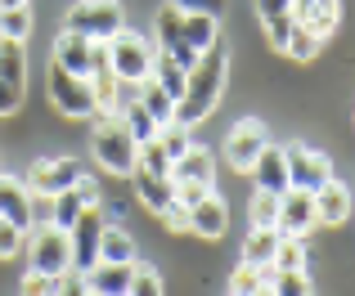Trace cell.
Listing matches in <instances>:
<instances>
[{"label":"cell","mask_w":355,"mask_h":296,"mask_svg":"<svg viewBox=\"0 0 355 296\" xmlns=\"http://www.w3.org/2000/svg\"><path fill=\"white\" fill-rule=\"evenodd\" d=\"M23 292L27 296H50V292H59V279H50V274H36V270H27V279H23Z\"/></svg>","instance_id":"cell-40"},{"label":"cell","mask_w":355,"mask_h":296,"mask_svg":"<svg viewBox=\"0 0 355 296\" xmlns=\"http://www.w3.org/2000/svg\"><path fill=\"white\" fill-rule=\"evenodd\" d=\"M270 144V135H266V126L257 122V117H243V122L230 131V140H225V162L234 166V171L248 175V166L257 162V153Z\"/></svg>","instance_id":"cell-10"},{"label":"cell","mask_w":355,"mask_h":296,"mask_svg":"<svg viewBox=\"0 0 355 296\" xmlns=\"http://www.w3.org/2000/svg\"><path fill=\"white\" fill-rule=\"evenodd\" d=\"M320 45H324V36H320V32H311L306 23H293L284 54H288V59H297V63H311L315 54H320Z\"/></svg>","instance_id":"cell-25"},{"label":"cell","mask_w":355,"mask_h":296,"mask_svg":"<svg viewBox=\"0 0 355 296\" xmlns=\"http://www.w3.org/2000/svg\"><path fill=\"white\" fill-rule=\"evenodd\" d=\"M225 229H230L225 198H216V193H202V198L189 207V234H193V238H207V243H216V238H225Z\"/></svg>","instance_id":"cell-12"},{"label":"cell","mask_w":355,"mask_h":296,"mask_svg":"<svg viewBox=\"0 0 355 296\" xmlns=\"http://www.w3.org/2000/svg\"><path fill=\"white\" fill-rule=\"evenodd\" d=\"M157 144L166 148V157H180L184 148H189V126H180V122L157 126Z\"/></svg>","instance_id":"cell-34"},{"label":"cell","mask_w":355,"mask_h":296,"mask_svg":"<svg viewBox=\"0 0 355 296\" xmlns=\"http://www.w3.org/2000/svg\"><path fill=\"white\" fill-rule=\"evenodd\" d=\"M27 220H32V229L36 225H54V198L50 193H32L27 189Z\"/></svg>","instance_id":"cell-37"},{"label":"cell","mask_w":355,"mask_h":296,"mask_svg":"<svg viewBox=\"0 0 355 296\" xmlns=\"http://www.w3.org/2000/svg\"><path fill=\"white\" fill-rule=\"evenodd\" d=\"M27 32H32V9L27 5L0 9V36L5 41H27Z\"/></svg>","instance_id":"cell-30"},{"label":"cell","mask_w":355,"mask_h":296,"mask_svg":"<svg viewBox=\"0 0 355 296\" xmlns=\"http://www.w3.org/2000/svg\"><path fill=\"white\" fill-rule=\"evenodd\" d=\"M248 220H252V225H275V220H279V193H266V189L252 193Z\"/></svg>","instance_id":"cell-32"},{"label":"cell","mask_w":355,"mask_h":296,"mask_svg":"<svg viewBox=\"0 0 355 296\" xmlns=\"http://www.w3.org/2000/svg\"><path fill=\"white\" fill-rule=\"evenodd\" d=\"M270 270H306V238H297V234H279L275 265H270Z\"/></svg>","instance_id":"cell-27"},{"label":"cell","mask_w":355,"mask_h":296,"mask_svg":"<svg viewBox=\"0 0 355 296\" xmlns=\"http://www.w3.org/2000/svg\"><path fill=\"white\" fill-rule=\"evenodd\" d=\"M23 90H27V54H23V41H5V36H0V117L18 113Z\"/></svg>","instance_id":"cell-7"},{"label":"cell","mask_w":355,"mask_h":296,"mask_svg":"<svg viewBox=\"0 0 355 296\" xmlns=\"http://www.w3.org/2000/svg\"><path fill=\"white\" fill-rule=\"evenodd\" d=\"M175 9H184V14H216L220 18V9H225V0H171Z\"/></svg>","instance_id":"cell-41"},{"label":"cell","mask_w":355,"mask_h":296,"mask_svg":"<svg viewBox=\"0 0 355 296\" xmlns=\"http://www.w3.org/2000/svg\"><path fill=\"white\" fill-rule=\"evenodd\" d=\"M275 247H279V229L275 225H252L248 243H243V261L257 265V270H270V265H275Z\"/></svg>","instance_id":"cell-21"},{"label":"cell","mask_w":355,"mask_h":296,"mask_svg":"<svg viewBox=\"0 0 355 296\" xmlns=\"http://www.w3.org/2000/svg\"><path fill=\"white\" fill-rule=\"evenodd\" d=\"M225 72H230V59H225V50H220V41H216L211 50H202L198 59H193L189 77H184V95L175 99V122L180 126L207 122V117L216 113L220 95H225Z\"/></svg>","instance_id":"cell-1"},{"label":"cell","mask_w":355,"mask_h":296,"mask_svg":"<svg viewBox=\"0 0 355 296\" xmlns=\"http://www.w3.org/2000/svg\"><path fill=\"white\" fill-rule=\"evenodd\" d=\"M14 5H27V0H0V9H14Z\"/></svg>","instance_id":"cell-43"},{"label":"cell","mask_w":355,"mask_h":296,"mask_svg":"<svg viewBox=\"0 0 355 296\" xmlns=\"http://www.w3.org/2000/svg\"><path fill=\"white\" fill-rule=\"evenodd\" d=\"M171 193H175V202L193 207V202H198L202 193H211V184H198V180H171Z\"/></svg>","instance_id":"cell-39"},{"label":"cell","mask_w":355,"mask_h":296,"mask_svg":"<svg viewBox=\"0 0 355 296\" xmlns=\"http://www.w3.org/2000/svg\"><path fill=\"white\" fill-rule=\"evenodd\" d=\"M275 14H293V0H257V18H275Z\"/></svg>","instance_id":"cell-42"},{"label":"cell","mask_w":355,"mask_h":296,"mask_svg":"<svg viewBox=\"0 0 355 296\" xmlns=\"http://www.w3.org/2000/svg\"><path fill=\"white\" fill-rule=\"evenodd\" d=\"M279 234H297L306 238L315 229V198L306 189H284L279 193V220H275Z\"/></svg>","instance_id":"cell-11"},{"label":"cell","mask_w":355,"mask_h":296,"mask_svg":"<svg viewBox=\"0 0 355 296\" xmlns=\"http://www.w3.org/2000/svg\"><path fill=\"white\" fill-rule=\"evenodd\" d=\"M86 207H90V202L81 198V189H77V184H72V189H63V193H54V225H59V229H68V225H72V220H77Z\"/></svg>","instance_id":"cell-29"},{"label":"cell","mask_w":355,"mask_h":296,"mask_svg":"<svg viewBox=\"0 0 355 296\" xmlns=\"http://www.w3.org/2000/svg\"><path fill=\"white\" fill-rule=\"evenodd\" d=\"M90 45L95 41H86V36H77V32L63 27V36L54 41V63L68 68V72H77V77H90Z\"/></svg>","instance_id":"cell-19"},{"label":"cell","mask_w":355,"mask_h":296,"mask_svg":"<svg viewBox=\"0 0 355 296\" xmlns=\"http://www.w3.org/2000/svg\"><path fill=\"white\" fill-rule=\"evenodd\" d=\"M293 23H297L293 14L261 18V32H266V45H270V50H279V54H284V45H288V32H293Z\"/></svg>","instance_id":"cell-33"},{"label":"cell","mask_w":355,"mask_h":296,"mask_svg":"<svg viewBox=\"0 0 355 296\" xmlns=\"http://www.w3.org/2000/svg\"><path fill=\"white\" fill-rule=\"evenodd\" d=\"M171 180H198V184H211L216 180V153H207V148L189 144L180 157H171Z\"/></svg>","instance_id":"cell-17"},{"label":"cell","mask_w":355,"mask_h":296,"mask_svg":"<svg viewBox=\"0 0 355 296\" xmlns=\"http://www.w3.org/2000/svg\"><path fill=\"white\" fill-rule=\"evenodd\" d=\"M311 198H315V225H342V220L351 216V189L342 180H333V175L311 193Z\"/></svg>","instance_id":"cell-14"},{"label":"cell","mask_w":355,"mask_h":296,"mask_svg":"<svg viewBox=\"0 0 355 296\" xmlns=\"http://www.w3.org/2000/svg\"><path fill=\"white\" fill-rule=\"evenodd\" d=\"M248 175L257 180V189H266V193H284V189H288L284 148H279V144H266V148L257 153V162L248 166Z\"/></svg>","instance_id":"cell-15"},{"label":"cell","mask_w":355,"mask_h":296,"mask_svg":"<svg viewBox=\"0 0 355 296\" xmlns=\"http://www.w3.org/2000/svg\"><path fill=\"white\" fill-rule=\"evenodd\" d=\"M99 261H135V238L126 229L104 225V234H99Z\"/></svg>","instance_id":"cell-26"},{"label":"cell","mask_w":355,"mask_h":296,"mask_svg":"<svg viewBox=\"0 0 355 296\" xmlns=\"http://www.w3.org/2000/svg\"><path fill=\"white\" fill-rule=\"evenodd\" d=\"M0 220L32 229V220H27V184L18 175H0Z\"/></svg>","instance_id":"cell-20"},{"label":"cell","mask_w":355,"mask_h":296,"mask_svg":"<svg viewBox=\"0 0 355 296\" xmlns=\"http://www.w3.org/2000/svg\"><path fill=\"white\" fill-rule=\"evenodd\" d=\"M180 41L189 45L193 54L211 50V45L220 41V18L216 14H184L180 9Z\"/></svg>","instance_id":"cell-18"},{"label":"cell","mask_w":355,"mask_h":296,"mask_svg":"<svg viewBox=\"0 0 355 296\" xmlns=\"http://www.w3.org/2000/svg\"><path fill=\"white\" fill-rule=\"evenodd\" d=\"M266 292L306 296V292H311V274H306V270H275V274H266Z\"/></svg>","instance_id":"cell-28"},{"label":"cell","mask_w":355,"mask_h":296,"mask_svg":"<svg viewBox=\"0 0 355 296\" xmlns=\"http://www.w3.org/2000/svg\"><path fill=\"white\" fill-rule=\"evenodd\" d=\"M27 261H32L36 274H50V279H59V274L72 270V243H68V229L59 225H36L27 229Z\"/></svg>","instance_id":"cell-4"},{"label":"cell","mask_w":355,"mask_h":296,"mask_svg":"<svg viewBox=\"0 0 355 296\" xmlns=\"http://www.w3.org/2000/svg\"><path fill=\"white\" fill-rule=\"evenodd\" d=\"M135 90H139V95H135V99H139V104H144V113H148V117H153V122H157V126H166V122H175V99H171V95H166V90H162V86H157V81H139V86H135Z\"/></svg>","instance_id":"cell-23"},{"label":"cell","mask_w":355,"mask_h":296,"mask_svg":"<svg viewBox=\"0 0 355 296\" xmlns=\"http://www.w3.org/2000/svg\"><path fill=\"white\" fill-rule=\"evenodd\" d=\"M153 54H157V45H148V36H139V32H126V27H121L117 36H108V72H113L121 86L148 81Z\"/></svg>","instance_id":"cell-2"},{"label":"cell","mask_w":355,"mask_h":296,"mask_svg":"<svg viewBox=\"0 0 355 296\" xmlns=\"http://www.w3.org/2000/svg\"><path fill=\"white\" fill-rule=\"evenodd\" d=\"M157 220H162L171 234H189V207H184V202H175V198L157 211Z\"/></svg>","instance_id":"cell-38"},{"label":"cell","mask_w":355,"mask_h":296,"mask_svg":"<svg viewBox=\"0 0 355 296\" xmlns=\"http://www.w3.org/2000/svg\"><path fill=\"white\" fill-rule=\"evenodd\" d=\"M284 166H288V189H306V193H315L333 175L329 157L315 153V148H306V144H288L284 148Z\"/></svg>","instance_id":"cell-9"},{"label":"cell","mask_w":355,"mask_h":296,"mask_svg":"<svg viewBox=\"0 0 355 296\" xmlns=\"http://www.w3.org/2000/svg\"><path fill=\"white\" fill-rule=\"evenodd\" d=\"M126 27V14H121V0H77L68 9V32L86 36V41H108Z\"/></svg>","instance_id":"cell-5"},{"label":"cell","mask_w":355,"mask_h":296,"mask_svg":"<svg viewBox=\"0 0 355 296\" xmlns=\"http://www.w3.org/2000/svg\"><path fill=\"white\" fill-rule=\"evenodd\" d=\"M230 292H234V296H257V292H266V270H257V265L243 261L239 270L230 274Z\"/></svg>","instance_id":"cell-31"},{"label":"cell","mask_w":355,"mask_h":296,"mask_svg":"<svg viewBox=\"0 0 355 296\" xmlns=\"http://www.w3.org/2000/svg\"><path fill=\"white\" fill-rule=\"evenodd\" d=\"M90 153H95V162L104 166L108 175H130V171H135L139 144H135V135H130L117 117H99L95 135H90Z\"/></svg>","instance_id":"cell-3"},{"label":"cell","mask_w":355,"mask_h":296,"mask_svg":"<svg viewBox=\"0 0 355 296\" xmlns=\"http://www.w3.org/2000/svg\"><path fill=\"white\" fill-rule=\"evenodd\" d=\"M50 104L59 108L63 117H95V90H90V77H77V72L50 68Z\"/></svg>","instance_id":"cell-6"},{"label":"cell","mask_w":355,"mask_h":296,"mask_svg":"<svg viewBox=\"0 0 355 296\" xmlns=\"http://www.w3.org/2000/svg\"><path fill=\"white\" fill-rule=\"evenodd\" d=\"M293 18L329 41V32H338L342 23V0H293Z\"/></svg>","instance_id":"cell-16"},{"label":"cell","mask_w":355,"mask_h":296,"mask_svg":"<svg viewBox=\"0 0 355 296\" xmlns=\"http://www.w3.org/2000/svg\"><path fill=\"white\" fill-rule=\"evenodd\" d=\"M23 247H27V229H18V225H9V220H0V261H14Z\"/></svg>","instance_id":"cell-36"},{"label":"cell","mask_w":355,"mask_h":296,"mask_svg":"<svg viewBox=\"0 0 355 296\" xmlns=\"http://www.w3.org/2000/svg\"><path fill=\"white\" fill-rule=\"evenodd\" d=\"M130 180H135V193H139V202H144L148 211H162L166 202L175 198L171 193V175H148V171H130Z\"/></svg>","instance_id":"cell-22"},{"label":"cell","mask_w":355,"mask_h":296,"mask_svg":"<svg viewBox=\"0 0 355 296\" xmlns=\"http://www.w3.org/2000/svg\"><path fill=\"white\" fill-rule=\"evenodd\" d=\"M86 175V166L77 162V157H36L32 166H27V175H23V184L32 193H63V189H72V184Z\"/></svg>","instance_id":"cell-8"},{"label":"cell","mask_w":355,"mask_h":296,"mask_svg":"<svg viewBox=\"0 0 355 296\" xmlns=\"http://www.w3.org/2000/svg\"><path fill=\"white\" fill-rule=\"evenodd\" d=\"M130 292L135 296H157L162 292V274H157L153 265H135V270H130Z\"/></svg>","instance_id":"cell-35"},{"label":"cell","mask_w":355,"mask_h":296,"mask_svg":"<svg viewBox=\"0 0 355 296\" xmlns=\"http://www.w3.org/2000/svg\"><path fill=\"white\" fill-rule=\"evenodd\" d=\"M184 77H189V68H180L171 54H162V50L153 54V72H148V81H157V86H162L171 99L184 95Z\"/></svg>","instance_id":"cell-24"},{"label":"cell","mask_w":355,"mask_h":296,"mask_svg":"<svg viewBox=\"0 0 355 296\" xmlns=\"http://www.w3.org/2000/svg\"><path fill=\"white\" fill-rule=\"evenodd\" d=\"M130 270H135V261H95L81 279H86V292H95V296H126Z\"/></svg>","instance_id":"cell-13"}]
</instances>
